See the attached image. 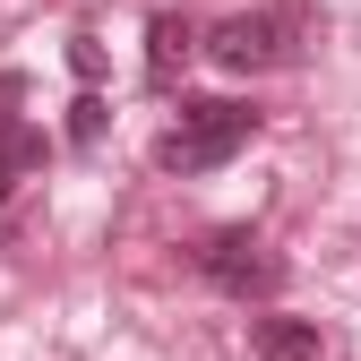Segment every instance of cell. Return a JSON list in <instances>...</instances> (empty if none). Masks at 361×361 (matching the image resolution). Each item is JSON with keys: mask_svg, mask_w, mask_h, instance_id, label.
Segmentation results:
<instances>
[{"mask_svg": "<svg viewBox=\"0 0 361 361\" xmlns=\"http://www.w3.org/2000/svg\"><path fill=\"white\" fill-rule=\"evenodd\" d=\"M250 138H258V112L250 104H233V95H180V121L164 129L155 164L164 172H224Z\"/></svg>", "mask_w": 361, "mask_h": 361, "instance_id": "1", "label": "cell"}, {"mask_svg": "<svg viewBox=\"0 0 361 361\" xmlns=\"http://www.w3.org/2000/svg\"><path fill=\"white\" fill-rule=\"evenodd\" d=\"M301 26H310V9H301V0H267V9H233V18H215V26L198 35V52H207L215 69L250 78V69H276V61H293Z\"/></svg>", "mask_w": 361, "mask_h": 361, "instance_id": "2", "label": "cell"}, {"mask_svg": "<svg viewBox=\"0 0 361 361\" xmlns=\"http://www.w3.org/2000/svg\"><path fill=\"white\" fill-rule=\"evenodd\" d=\"M198 276H207L215 293H233V301H276V293H284V258L267 250L258 233L233 224V233H207V241H198Z\"/></svg>", "mask_w": 361, "mask_h": 361, "instance_id": "3", "label": "cell"}, {"mask_svg": "<svg viewBox=\"0 0 361 361\" xmlns=\"http://www.w3.org/2000/svg\"><path fill=\"white\" fill-rule=\"evenodd\" d=\"M190 52H198V26L172 18V9H155L147 18V86H155V95H172V78L190 69Z\"/></svg>", "mask_w": 361, "mask_h": 361, "instance_id": "4", "label": "cell"}, {"mask_svg": "<svg viewBox=\"0 0 361 361\" xmlns=\"http://www.w3.org/2000/svg\"><path fill=\"white\" fill-rule=\"evenodd\" d=\"M43 164H52V138H43L35 121L9 112V121H0V207H9V198H18V180L43 172Z\"/></svg>", "mask_w": 361, "mask_h": 361, "instance_id": "5", "label": "cell"}, {"mask_svg": "<svg viewBox=\"0 0 361 361\" xmlns=\"http://www.w3.org/2000/svg\"><path fill=\"white\" fill-rule=\"evenodd\" d=\"M250 353L258 361H319V319H250Z\"/></svg>", "mask_w": 361, "mask_h": 361, "instance_id": "6", "label": "cell"}, {"mask_svg": "<svg viewBox=\"0 0 361 361\" xmlns=\"http://www.w3.org/2000/svg\"><path fill=\"white\" fill-rule=\"evenodd\" d=\"M104 121H112V112H104V95L86 86V95L69 104V147H104Z\"/></svg>", "mask_w": 361, "mask_h": 361, "instance_id": "7", "label": "cell"}, {"mask_svg": "<svg viewBox=\"0 0 361 361\" xmlns=\"http://www.w3.org/2000/svg\"><path fill=\"white\" fill-rule=\"evenodd\" d=\"M69 69L95 86V78H104V43H95V35H69Z\"/></svg>", "mask_w": 361, "mask_h": 361, "instance_id": "8", "label": "cell"}, {"mask_svg": "<svg viewBox=\"0 0 361 361\" xmlns=\"http://www.w3.org/2000/svg\"><path fill=\"white\" fill-rule=\"evenodd\" d=\"M18 104H26V69H0V121H9Z\"/></svg>", "mask_w": 361, "mask_h": 361, "instance_id": "9", "label": "cell"}]
</instances>
